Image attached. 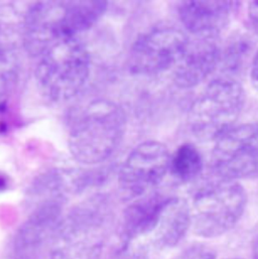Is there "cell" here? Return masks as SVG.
I'll return each mask as SVG.
<instances>
[{"instance_id": "cell-1", "label": "cell", "mask_w": 258, "mask_h": 259, "mask_svg": "<svg viewBox=\"0 0 258 259\" xmlns=\"http://www.w3.org/2000/svg\"><path fill=\"white\" fill-rule=\"evenodd\" d=\"M36 81L46 97L63 102L84 87L90 72V57L77 36H64L47 45L37 55Z\"/></svg>"}, {"instance_id": "cell-2", "label": "cell", "mask_w": 258, "mask_h": 259, "mask_svg": "<svg viewBox=\"0 0 258 259\" xmlns=\"http://www.w3.org/2000/svg\"><path fill=\"white\" fill-rule=\"evenodd\" d=\"M124 131L123 110L112 102L96 100L85 108L70 131V150L80 162H102L118 147Z\"/></svg>"}, {"instance_id": "cell-3", "label": "cell", "mask_w": 258, "mask_h": 259, "mask_svg": "<svg viewBox=\"0 0 258 259\" xmlns=\"http://www.w3.org/2000/svg\"><path fill=\"white\" fill-rule=\"evenodd\" d=\"M107 8L106 1H54L38 3L26 19L25 44L34 55L50 42L91 27Z\"/></svg>"}, {"instance_id": "cell-4", "label": "cell", "mask_w": 258, "mask_h": 259, "mask_svg": "<svg viewBox=\"0 0 258 259\" xmlns=\"http://www.w3.org/2000/svg\"><path fill=\"white\" fill-rule=\"evenodd\" d=\"M244 103L245 92L238 81L215 79L193 102L189 112L190 130L199 138L217 139L235 126Z\"/></svg>"}, {"instance_id": "cell-5", "label": "cell", "mask_w": 258, "mask_h": 259, "mask_svg": "<svg viewBox=\"0 0 258 259\" xmlns=\"http://www.w3.org/2000/svg\"><path fill=\"white\" fill-rule=\"evenodd\" d=\"M247 206V193L235 181L221 180L199 191L191 207L196 235L216 238L229 232L240 221Z\"/></svg>"}, {"instance_id": "cell-6", "label": "cell", "mask_w": 258, "mask_h": 259, "mask_svg": "<svg viewBox=\"0 0 258 259\" xmlns=\"http://www.w3.org/2000/svg\"><path fill=\"white\" fill-rule=\"evenodd\" d=\"M212 165L222 180L237 181L258 175V124L235 125L216 139Z\"/></svg>"}, {"instance_id": "cell-7", "label": "cell", "mask_w": 258, "mask_h": 259, "mask_svg": "<svg viewBox=\"0 0 258 259\" xmlns=\"http://www.w3.org/2000/svg\"><path fill=\"white\" fill-rule=\"evenodd\" d=\"M190 42L175 26H159L141 35L129 56V69L138 75H156L176 67Z\"/></svg>"}, {"instance_id": "cell-8", "label": "cell", "mask_w": 258, "mask_h": 259, "mask_svg": "<svg viewBox=\"0 0 258 259\" xmlns=\"http://www.w3.org/2000/svg\"><path fill=\"white\" fill-rule=\"evenodd\" d=\"M170 157L167 147L161 142L149 140L139 144L120 169L121 189L129 196L137 197L154 188L169 171Z\"/></svg>"}, {"instance_id": "cell-9", "label": "cell", "mask_w": 258, "mask_h": 259, "mask_svg": "<svg viewBox=\"0 0 258 259\" xmlns=\"http://www.w3.org/2000/svg\"><path fill=\"white\" fill-rule=\"evenodd\" d=\"M57 214L54 207L35 213L18 230L11 247V259H40L57 236Z\"/></svg>"}, {"instance_id": "cell-10", "label": "cell", "mask_w": 258, "mask_h": 259, "mask_svg": "<svg viewBox=\"0 0 258 259\" xmlns=\"http://www.w3.org/2000/svg\"><path fill=\"white\" fill-rule=\"evenodd\" d=\"M236 2L183 1L179 15L185 27L202 38H216L231 21Z\"/></svg>"}, {"instance_id": "cell-11", "label": "cell", "mask_w": 258, "mask_h": 259, "mask_svg": "<svg viewBox=\"0 0 258 259\" xmlns=\"http://www.w3.org/2000/svg\"><path fill=\"white\" fill-rule=\"evenodd\" d=\"M222 62V49L215 38L198 37L190 40L176 66L175 77L182 88H193L205 81Z\"/></svg>"}, {"instance_id": "cell-12", "label": "cell", "mask_w": 258, "mask_h": 259, "mask_svg": "<svg viewBox=\"0 0 258 259\" xmlns=\"http://www.w3.org/2000/svg\"><path fill=\"white\" fill-rule=\"evenodd\" d=\"M169 197L152 195L133 203L125 211L122 237L130 241L153 233Z\"/></svg>"}, {"instance_id": "cell-13", "label": "cell", "mask_w": 258, "mask_h": 259, "mask_svg": "<svg viewBox=\"0 0 258 259\" xmlns=\"http://www.w3.org/2000/svg\"><path fill=\"white\" fill-rule=\"evenodd\" d=\"M192 227L191 207L183 199L169 197L154 230L155 243L160 248L177 246Z\"/></svg>"}, {"instance_id": "cell-14", "label": "cell", "mask_w": 258, "mask_h": 259, "mask_svg": "<svg viewBox=\"0 0 258 259\" xmlns=\"http://www.w3.org/2000/svg\"><path fill=\"white\" fill-rule=\"evenodd\" d=\"M203 169V158L198 148L191 144L181 145L170 157L169 171L179 181L188 183L199 177Z\"/></svg>"}, {"instance_id": "cell-15", "label": "cell", "mask_w": 258, "mask_h": 259, "mask_svg": "<svg viewBox=\"0 0 258 259\" xmlns=\"http://www.w3.org/2000/svg\"><path fill=\"white\" fill-rule=\"evenodd\" d=\"M16 77V63L13 56L0 49V103L13 88Z\"/></svg>"}, {"instance_id": "cell-16", "label": "cell", "mask_w": 258, "mask_h": 259, "mask_svg": "<svg viewBox=\"0 0 258 259\" xmlns=\"http://www.w3.org/2000/svg\"><path fill=\"white\" fill-rule=\"evenodd\" d=\"M179 259H216V255L210 247L196 244L187 248Z\"/></svg>"}, {"instance_id": "cell-17", "label": "cell", "mask_w": 258, "mask_h": 259, "mask_svg": "<svg viewBox=\"0 0 258 259\" xmlns=\"http://www.w3.org/2000/svg\"><path fill=\"white\" fill-rule=\"evenodd\" d=\"M250 78L253 86L258 90V50L252 58V63L250 68Z\"/></svg>"}, {"instance_id": "cell-18", "label": "cell", "mask_w": 258, "mask_h": 259, "mask_svg": "<svg viewBox=\"0 0 258 259\" xmlns=\"http://www.w3.org/2000/svg\"><path fill=\"white\" fill-rule=\"evenodd\" d=\"M248 15L251 24L258 30V1H251L249 4Z\"/></svg>"}, {"instance_id": "cell-19", "label": "cell", "mask_w": 258, "mask_h": 259, "mask_svg": "<svg viewBox=\"0 0 258 259\" xmlns=\"http://www.w3.org/2000/svg\"><path fill=\"white\" fill-rule=\"evenodd\" d=\"M6 185H7V181H6V179L4 178V176H2V175L0 174V192H1V191H3V190L5 189Z\"/></svg>"}, {"instance_id": "cell-20", "label": "cell", "mask_w": 258, "mask_h": 259, "mask_svg": "<svg viewBox=\"0 0 258 259\" xmlns=\"http://www.w3.org/2000/svg\"><path fill=\"white\" fill-rule=\"evenodd\" d=\"M253 258L258 259V237L253 247Z\"/></svg>"}, {"instance_id": "cell-21", "label": "cell", "mask_w": 258, "mask_h": 259, "mask_svg": "<svg viewBox=\"0 0 258 259\" xmlns=\"http://www.w3.org/2000/svg\"><path fill=\"white\" fill-rule=\"evenodd\" d=\"M227 259H243V258H227Z\"/></svg>"}]
</instances>
